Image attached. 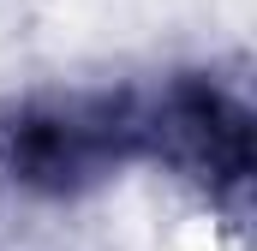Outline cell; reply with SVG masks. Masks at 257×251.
<instances>
[{"mask_svg":"<svg viewBox=\"0 0 257 251\" xmlns=\"http://www.w3.org/2000/svg\"><path fill=\"white\" fill-rule=\"evenodd\" d=\"M144 156L138 90L36 96L0 120V180L30 197H78Z\"/></svg>","mask_w":257,"mask_h":251,"instance_id":"6da1fadb","label":"cell"},{"mask_svg":"<svg viewBox=\"0 0 257 251\" xmlns=\"http://www.w3.org/2000/svg\"><path fill=\"white\" fill-rule=\"evenodd\" d=\"M144 156L203 186L209 197H227L251 180L257 162L251 108L215 78H174L144 96Z\"/></svg>","mask_w":257,"mask_h":251,"instance_id":"7a4b0ae2","label":"cell"}]
</instances>
